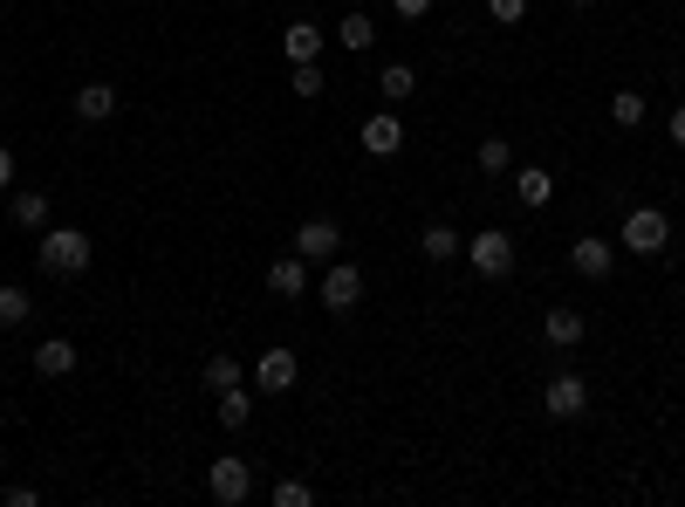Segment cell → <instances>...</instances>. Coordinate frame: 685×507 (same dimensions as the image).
Segmentation results:
<instances>
[{
	"mask_svg": "<svg viewBox=\"0 0 685 507\" xmlns=\"http://www.w3.org/2000/svg\"><path fill=\"white\" fill-rule=\"evenodd\" d=\"M90 254H97V241H90L83 226H42V233H34V267H42V275H56V282L83 275Z\"/></svg>",
	"mask_w": 685,
	"mask_h": 507,
	"instance_id": "1",
	"label": "cell"
},
{
	"mask_svg": "<svg viewBox=\"0 0 685 507\" xmlns=\"http://www.w3.org/2000/svg\"><path fill=\"white\" fill-rule=\"evenodd\" d=\"M617 247L637 254V261H658V254L672 247V213H665V206H631L624 226H617Z\"/></svg>",
	"mask_w": 685,
	"mask_h": 507,
	"instance_id": "2",
	"label": "cell"
},
{
	"mask_svg": "<svg viewBox=\"0 0 685 507\" xmlns=\"http://www.w3.org/2000/svg\"><path fill=\"white\" fill-rule=\"evenodd\" d=\"M466 261H473V275L507 282L514 275V241H507L501 226H480V233H466Z\"/></svg>",
	"mask_w": 685,
	"mask_h": 507,
	"instance_id": "3",
	"label": "cell"
},
{
	"mask_svg": "<svg viewBox=\"0 0 685 507\" xmlns=\"http://www.w3.org/2000/svg\"><path fill=\"white\" fill-rule=\"evenodd\" d=\"M206 494H213L220 507L254 500V466H248V459H233V453H226V459H213V466H206Z\"/></svg>",
	"mask_w": 685,
	"mask_h": 507,
	"instance_id": "4",
	"label": "cell"
},
{
	"mask_svg": "<svg viewBox=\"0 0 685 507\" xmlns=\"http://www.w3.org/2000/svg\"><path fill=\"white\" fill-rule=\"evenodd\" d=\"M364 302V267L356 261H330V275H322V308H330V316H350V308Z\"/></svg>",
	"mask_w": 685,
	"mask_h": 507,
	"instance_id": "5",
	"label": "cell"
},
{
	"mask_svg": "<svg viewBox=\"0 0 685 507\" xmlns=\"http://www.w3.org/2000/svg\"><path fill=\"white\" fill-rule=\"evenodd\" d=\"M295 254H302V261H336V254H343V226H336L330 213H309V220L295 226Z\"/></svg>",
	"mask_w": 685,
	"mask_h": 507,
	"instance_id": "6",
	"label": "cell"
},
{
	"mask_svg": "<svg viewBox=\"0 0 685 507\" xmlns=\"http://www.w3.org/2000/svg\"><path fill=\"white\" fill-rule=\"evenodd\" d=\"M542 412H548V418H562V425L583 418V412H590V384H583L576 371H555V377H548V392H542Z\"/></svg>",
	"mask_w": 685,
	"mask_h": 507,
	"instance_id": "7",
	"label": "cell"
},
{
	"mask_svg": "<svg viewBox=\"0 0 685 507\" xmlns=\"http://www.w3.org/2000/svg\"><path fill=\"white\" fill-rule=\"evenodd\" d=\"M295 377H302L295 349H261V357H254V384H261V398H289V392H295Z\"/></svg>",
	"mask_w": 685,
	"mask_h": 507,
	"instance_id": "8",
	"label": "cell"
},
{
	"mask_svg": "<svg viewBox=\"0 0 685 507\" xmlns=\"http://www.w3.org/2000/svg\"><path fill=\"white\" fill-rule=\"evenodd\" d=\"M356 144H364L371 159H397V151H405V124H397V110L384 103L377 116H364V124H356Z\"/></svg>",
	"mask_w": 685,
	"mask_h": 507,
	"instance_id": "9",
	"label": "cell"
},
{
	"mask_svg": "<svg viewBox=\"0 0 685 507\" xmlns=\"http://www.w3.org/2000/svg\"><path fill=\"white\" fill-rule=\"evenodd\" d=\"M570 267L583 282H603L617 267V241H603V233H583V241H570Z\"/></svg>",
	"mask_w": 685,
	"mask_h": 507,
	"instance_id": "10",
	"label": "cell"
},
{
	"mask_svg": "<svg viewBox=\"0 0 685 507\" xmlns=\"http://www.w3.org/2000/svg\"><path fill=\"white\" fill-rule=\"evenodd\" d=\"M268 295H309V261L302 254H281V261H268Z\"/></svg>",
	"mask_w": 685,
	"mask_h": 507,
	"instance_id": "11",
	"label": "cell"
},
{
	"mask_svg": "<svg viewBox=\"0 0 685 507\" xmlns=\"http://www.w3.org/2000/svg\"><path fill=\"white\" fill-rule=\"evenodd\" d=\"M75 357H83V349H75L69 336H42V343H34V371H42V377H69Z\"/></svg>",
	"mask_w": 685,
	"mask_h": 507,
	"instance_id": "12",
	"label": "cell"
},
{
	"mask_svg": "<svg viewBox=\"0 0 685 507\" xmlns=\"http://www.w3.org/2000/svg\"><path fill=\"white\" fill-rule=\"evenodd\" d=\"M281 55L289 62H322V28L315 21H289L281 28Z\"/></svg>",
	"mask_w": 685,
	"mask_h": 507,
	"instance_id": "13",
	"label": "cell"
},
{
	"mask_svg": "<svg viewBox=\"0 0 685 507\" xmlns=\"http://www.w3.org/2000/svg\"><path fill=\"white\" fill-rule=\"evenodd\" d=\"M419 254H425V261H432V267H446V261H453V254H466V241H460V233H453V226H446V220H432V226H425V233H419Z\"/></svg>",
	"mask_w": 685,
	"mask_h": 507,
	"instance_id": "14",
	"label": "cell"
},
{
	"mask_svg": "<svg viewBox=\"0 0 685 507\" xmlns=\"http://www.w3.org/2000/svg\"><path fill=\"white\" fill-rule=\"evenodd\" d=\"M514 200L542 213V206L555 200V172H542V165H521V172H514Z\"/></svg>",
	"mask_w": 685,
	"mask_h": 507,
	"instance_id": "15",
	"label": "cell"
},
{
	"mask_svg": "<svg viewBox=\"0 0 685 507\" xmlns=\"http://www.w3.org/2000/svg\"><path fill=\"white\" fill-rule=\"evenodd\" d=\"M583 329H590V323L576 316V308H562V302H555L548 316H542V336H548L555 349H576V343H583Z\"/></svg>",
	"mask_w": 685,
	"mask_h": 507,
	"instance_id": "16",
	"label": "cell"
},
{
	"mask_svg": "<svg viewBox=\"0 0 685 507\" xmlns=\"http://www.w3.org/2000/svg\"><path fill=\"white\" fill-rule=\"evenodd\" d=\"M75 116H83V124H110V116H117V90L110 83H83V90H75Z\"/></svg>",
	"mask_w": 685,
	"mask_h": 507,
	"instance_id": "17",
	"label": "cell"
},
{
	"mask_svg": "<svg viewBox=\"0 0 685 507\" xmlns=\"http://www.w3.org/2000/svg\"><path fill=\"white\" fill-rule=\"evenodd\" d=\"M412 90H419V69H412V62H384V69H377V97H384L391 110L405 103Z\"/></svg>",
	"mask_w": 685,
	"mask_h": 507,
	"instance_id": "18",
	"label": "cell"
},
{
	"mask_svg": "<svg viewBox=\"0 0 685 507\" xmlns=\"http://www.w3.org/2000/svg\"><path fill=\"white\" fill-rule=\"evenodd\" d=\"M8 213H14V226H21V233H42V226H49V192H14V206H8Z\"/></svg>",
	"mask_w": 685,
	"mask_h": 507,
	"instance_id": "19",
	"label": "cell"
},
{
	"mask_svg": "<svg viewBox=\"0 0 685 507\" xmlns=\"http://www.w3.org/2000/svg\"><path fill=\"white\" fill-rule=\"evenodd\" d=\"M199 377H206V392L220 398V392H233V384H240V357H233V349H213V357H206V371H199Z\"/></svg>",
	"mask_w": 685,
	"mask_h": 507,
	"instance_id": "20",
	"label": "cell"
},
{
	"mask_svg": "<svg viewBox=\"0 0 685 507\" xmlns=\"http://www.w3.org/2000/svg\"><path fill=\"white\" fill-rule=\"evenodd\" d=\"M213 418L226 425V433H240V425H248V418H254V398H248V392H240V384H233V392H220V405H213Z\"/></svg>",
	"mask_w": 685,
	"mask_h": 507,
	"instance_id": "21",
	"label": "cell"
},
{
	"mask_svg": "<svg viewBox=\"0 0 685 507\" xmlns=\"http://www.w3.org/2000/svg\"><path fill=\"white\" fill-rule=\"evenodd\" d=\"M336 34H343V49H350V55H364V49H371V42H377V21H371V14H356V8H350V14H343V28H336Z\"/></svg>",
	"mask_w": 685,
	"mask_h": 507,
	"instance_id": "22",
	"label": "cell"
},
{
	"mask_svg": "<svg viewBox=\"0 0 685 507\" xmlns=\"http://www.w3.org/2000/svg\"><path fill=\"white\" fill-rule=\"evenodd\" d=\"M28 316H34V295H28V288H14V282H8V288H0V329H21V323H28Z\"/></svg>",
	"mask_w": 685,
	"mask_h": 507,
	"instance_id": "23",
	"label": "cell"
},
{
	"mask_svg": "<svg viewBox=\"0 0 685 507\" xmlns=\"http://www.w3.org/2000/svg\"><path fill=\"white\" fill-rule=\"evenodd\" d=\"M611 124H624V131L644 124V90H617V97H611Z\"/></svg>",
	"mask_w": 685,
	"mask_h": 507,
	"instance_id": "24",
	"label": "cell"
},
{
	"mask_svg": "<svg viewBox=\"0 0 685 507\" xmlns=\"http://www.w3.org/2000/svg\"><path fill=\"white\" fill-rule=\"evenodd\" d=\"M480 172H487V179L514 172V151H507V138H487V144H480Z\"/></svg>",
	"mask_w": 685,
	"mask_h": 507,
	"instance_id": "25",
	"label": "cell"
},
{
	"mask_svg": "<svg viewBox=\"0 0 685 507\" xmlns=\"http://www.w3.org/2000/svg\"><path fill=\"white\" fill-rule=\"evenodd\" d=\"M268 500H274V507H315V487H309V480H274Z\"/></svg>",
	"mask_w": 685,
	"mask_h": 507,
	"instance_id": "26",
	"label": "cell"
},
{
	"mask_svg": "<svg viewBox=\"0 0 685 507\" xmlns=\"http://www.w3.org/2000/svg\"><path fill=\"white\" fill-rule=\"evenodd\" d=\"M322 83H330V75H322V62H295V75H289L295 97H322Z\"/></svg>",
	"mask_w": 685,
	"mask_h": 507,
	"instance_id": "27",
	"label": "cell"
},
{
	"mask_svg": "<svg viewBox=\"0 0 685 507\" xmlns=\"http://www.w3.org/2000/svg\"><path fill=\"white\" fill-rule=\"evenodd\" d=\"M487 14L514 28V21H528V0H487Z\"/></svg>",
	"mask_w": 685,
	"mask_h": 507,
	"instance_id": "28",
	"label": "cell"
},
{
	"mask_svg": "<svg viewBox=\"0 0 685 507\" xmlns=\"http://www.w3.org/2000/svg\"><path fill=\"white\" fill-rule=\"evenodd\" d=\"M0 500H8V507H42V494H34V487H8Z\"/></svg>",
	"mask_w": 685,
	"mask_h": 507,
	"instance_id": "29",
	"label": "cell"
},
{
	"mask_svg": "<svg viewBox=\"0 0 685 507\" xmlns=\"http://www.w3.org/2000/svg\"><path fill=\"white\" fill-rule=\"evenodd\" d=\"M391 8L405 14V21H425V14H432V0H391Z\"/></svg>",
	"mask_w": 685,
	"mask_h": 507,
	"instance_id": "30",
	"label": "cell"
},
{
	"mask_svg": "<svg viewBox=\"0 0 685 507\" xmlns=\"http://www.w3.org/2000/svg\"><path fill=\"white\" fill-rule=\"evenodd\" d=\"M8 185H14V151L0 144V192H8Z\"/></svg>",
	"mask_w": 685,
	"mask_h": 507,
	"instance_id": "31",
	"label": "cell"
},
{
	"mask_svg": "<svg viewBox=\"0 0 685 507\" xmlns=\"http://www.w3.org/2000/svg\"><path fill=\"white\" fill-rule=\"evenodd\" d=\"M672 144H678V151H685V103H678V110H672Z\"/></svg>",
	"mask_w": 685,
	"mask_h": 507,
	"instance_id": "32",
	"label": "cell"
},
{
	"mask_svg": "<svg viewBox=\"0 0 685 507\" xmlns=\"http://www.w3.org/2000/svg\"><path fill=\"white\" fill-rule=\"evenodd\" d=\"M570 8H596V0H570Z\"/></svg>",
	"mask_w": 685,
	"mask_h": 507,
	"instance_id": "33",
	"label": "cell"
},
{
	"mask_svg": "<svg viewBox=\"0 0 685 507\" xmlns=\"http://www.w3.org/2000/svg\"><path fill=\"white\" fill-rule=\"evenodd\" d=\"M0 371H8V357H0Z\"/></svg>",
	"mask_w": 685,
	"mask_h": 507,
	"instance_id": "34",
	"label": "cell"
},
{
	"mask_svg": "<svg viewBox=\"0 0 685 507\" xmlns=\"http://www.w3.org/2000/svg\"><path fill=\"white\" fill-rule=\"evenodd\" d=\"M350 8H356V0H350Z\"/></svg>",
	"mask_w": 685,
	"mask_h": 507,
	"instance_id": "35",
	"label": "cell"
}]
</instances>
